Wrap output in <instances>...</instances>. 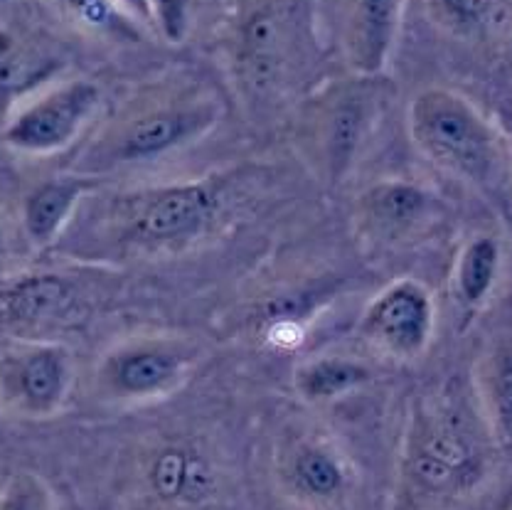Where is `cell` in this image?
Masks as SVG:
<instances>
[{"mask_svg": "<svg viewBox=\"0 0 512 510\" xmlns=\"http://www.w3.org/2000/svg\"><path fill=\"white\" fill-rule=\"evenodd\" d=\"M488 469L471 419L444 405H419L399 456L394 510H434L478 486Z\"/></svg>", "mask_w": 512, "mask_h": 510, "instance_id": "cell-1", "label": "cell"}, {"mask_svg": "<svg viewBox=\"0 0 512 510\" xmlns=\"http://www.w3.org/2000/svg\"><path fill=\"white\" fill-rule=\"evenodd\" d=\"M222 116L220 99L197 87L131 99L87 148L89 170L158 161L210 134Z\"/></svg>", "mask_w": 512, "mask_h": 510, "instance_id": "cell-2", "label": "cell"}, {"mask_svg": "<svg viewBox=\"0 0 512 510\" xmlns=\"http://www.w3.org/2000/svg\"><path fill=\"white\" fill-rule=\"evenodd\" d=\"M409 138L436 168L485 185L500 168V141L493 126L461 94L424 89L409 104Z\"/></svg>", "mask_w": 512, "mask_h": 510, "instance_id": "cell-3", "label": "cell"}, {"mask_svg": "<svg viewBox=\"0 0 512 510\" xmlns=\"http://www.w3.org/2000/svg\"><path fill=\"white\" fill-rule=\"evenodd\" d=\"M384 99L389 102L382 74H355L311 99L303 119V136L330 183H338L350 170L357 151L372 134Z\"/></svg>", "mask_w": 512, "mask_h": 510, "instance_id": "cell-4", "label": "cell"}, {"mask_svg": "<svg viewBox=\"0 0 512 510\" xmlns=\"http://www.w3.org/2000/svg\"><path fill=\"white\" fill-rule=\"evenodd\" d=\"M74 355L55 340H15L0 350V409L5 417L50 419L72 395Z\"/></svg>", "mask_w": 512, "mask_h": 510, "instance_id": "cell-5", "label": "cell"}, {"mask_svg": "<svg viewBox=\"0 0 512 510\" xmlns=\"http://www.w3.org/2000/svg\"><path fill=\"white\" fill-rule=\"evenodd\" d=\"M195 360V345L183 338H131L101 358L96 385L111 402L158 400L183 385Z\"/></svg>", "mask_w": 512, "mask_h": 510, "instance_id": "cell-6", "label": "cell"}, {"mask_svg": "<svg viewBox=\"0 0 512 510\" xmlns=\"http://www.w3.org/2000/svg\"><path fill=\"white\" fill-rule=\"evenodd\" d=\"M217 190L207 180L158 185L119 200L126 239L146 247H175L200 237L217 215Z\"/></svg>", "mask_w": 512, "mask_h": 510, "instance_id": "cell-7", "label": "cell"}, {"mask_svg": "<svg viewBox=\"0 0 512 510\" xmlns=\"http://www.w3.org/2000/svg\"><path fill=\"white\" fill-rule=\"evenodd\" d=\"M99 104L101 92L94 82H62L15 111L3 129V141L25 156L60 153L87 129Z\"/></svg>", "mask_w": 512, "mask_h": 510, "instance_id": "cell-8", "label": "cell"}, {"mask_svg": "<svg viewBox=\"0 0 512 510\" xmlns=\"http://www.w3.org/2000/svg\"><path fill=\"white\" fill-rule=\"evenodd\" d=\"M274 476L288 501L306 510L343 506L355 486V469L348 454L320 434L288 439L276 454Z\"/></svg>", "mask_w": 512, "mask_h": 510, "instance_id": "cell-9", "label": "cell"}, {"mask_svg": "<svg viewBox=\"0 0 512 510\" xmlns=\"http://www.w3.org/2000/svg\"><path fill=\"white\" fill-rule=\"evenodd\" d=\"M138 501L146 510H215L220 474L188 442H165L143 456L136 476Z\"/></svg>", "mask_w": 512, "mask_h": 510, "instance_id": "cell-10", "label": "cell"}, {"mask_svg": "<svg viewBox=\"0 0 512 510\" xmlns=\"http://www.w3.org/2000/svg\"><path fill=\"white\" fill-rule=\"evenodd\" d=\"M357 331L389 358H419L434 333V299L419 281H394L365 308Z\"/></svg>", "mask_w": 512, "mask_h": 510, "instance_id": "cell-11", "label": "cell"}, {"mask_svg": "<svg viewBox=\"0 0 512 510\" xmlns=\"http://www.w3.org/2000/svg\"><path fill=\"white\" fill-rule=\"evenodd\" d=\"M357 220L372 242L402 244L439 220V200L416 183L382 180L360 195Z\"/></svg>", "mask_w": 512, "mask_h": 510, "instance_id": "cell-12", "label": "cell"}, {"mask_svg": "<svg viewBox=\"0 0 512 510\" xmlns=\"http://www.w3.org/2000/svg\"><path fill=\"white\" fill-rule=\"evenodd\" d=\"M402 0H345L343 45L352 72L382 74L392 52Z\"/></svg>", "mask_w": 512, "mask_h": 510, "instance_id": "cell-13", "label": "cell"}, {"mask_svg": "<svg viewBox=\"0 0 512 510\" xmlns=\"http://www.w3.org/2000/svg\"><path fill=\"white\" fill-rule=\"evenodd\" d=\"M281 69V20L271 8L249 13L239 28L237 74L244 89L266 94L279 82Z\"/></svg>", "mask_w": 512, "mask_h": 510, "instance_id": "cell-14", "label": "cell"}, {"mask_svg": "<svg viewBox=\"0 0 512 510\" xmlns=\"http://www.w3.org/2000/svg\"><path fill=\"white\" fill-rule=\"evenodd\" d=\"M476 385L485 427L495 442L512 449V333H500L483 350Z\"/></svg>", "mask_w": 512, "mask_h": 510, "instance_id": "cell-15", "label": "cell"}, {"mask_svg": "<svg viewBox=\"0 0 512 510\" xmlns=\"http://www.w3.org/2000/svg\"><path fill=\"white\" fill-rule=\"evenodd\" d=\"M92 188V180L82 175L52 178L37 185L23 205V227L30 242L35 247H47L55 242Z\"/></svg>", "mask_w": 512, "mask_h": 510, "instance_id": "cell-16", "label": "cell"}, {"mask_svg": "<svg viewBox=\"0 0 512 510\" xmlns=\"http://www.w3.org/2000/svg\"><path fill=\"white\" fill-rule=\"evenodd\" d=\"M72 301V284L60 274H25L0 291V311L5 318L30 326L60 318Z\"/></svg>", "mask_w": 512, "mask_h": 510, "instance_id": "cell-17", "label": "cell"}, {"mask_svg": "<svg viewBox=\"0 0 512 510\" xmlns=\"http://www.w3.org/2000/svg\"><path fill=\"white\" fill-rule=\"evenodd\" d=\"M370 380L372 373L367 365L355 358H343V355H320V358L306 360L293 373V387L311 405L338 400Z\"/></svg>", "mask_w": 512, "mask_h": 510, "instance_id": "cell-18", "label": "cell"}, {"mask_svg": "<svg viewBox=\"0 0 512 510\" xmlns=\"http://www.w3.org/2000/svg\"><path fill=\"white\" fill-rule=\"evenodd\" d=\"M57 60L0 30V102H10L55 74Z\"/></svg>", "mask_w": 512, "mask_h": 510, "instance_id": "cell-19", "label": "cell"}, {"mask_svg": "<svg viewBox=\"0 0 512 510\" xmlns=\"http://www.w3.org/2000/svg\"><path fill=\"white\" fill-rule=\"evenodd\" d=\"M500 269V244L493 237H473L456 264V294L463 306L476 308L493 291Z\"/></svg>", "mask_w": 512, "mask_h": 510, "instance_id": "cell-20", "label": "cell"}, {"mask_svg": "<svg viewBox=\"0 0 512 510\" xmlns=\"http://www.w3.org/2000/svg\"><path fill=\"white\" fill-rule=\"evenodd\" d=\"M0 510H55V496L40 476L20 471L0 491Z\"/></svg>", "mask_w": 512, "mask_h": 510, "instance_id": "cell-21", "label": "cell"}, {"mask_svg": "<svg viewBox=\"0 0 512 510\" xmlns=\"http://www.w3.org/2000/svg\"><path fill=\"white\" fill-rule=\"evenodd\" d=\"M62 3L89 30H101V33L111 35L133 33L124 20H121L114 0H62Z\"/></svg>", "mask_w": 512, "mask_h": 510, "instance_id": "cell-22", "label": "cell"}, {"mask_svg": "<svg viewBox=\"0 0 512 510\" xmlns=\"http://www.w3.org/2000/svg\"><path fill=\"white\" fill-rule=\"evenodd\" d=\"M148 5H151V18L158 25L160 35L180 45L190 33L195 0H148Z\"/></svg>", "mask_w": 512, "mask_h": 510, "instance_id": "cell-23", "label": "cell"}, {"mask_svg": "<svg viewBox=\"0 0 512 510\" xmlns=\"http://www.w3.org/2000/svg\"><path fill=\"white\" fill-rule=\"evenodd\" d=\"M441 18L451 30L473 33L488 23L490 0H436Z\"/></svg>", "mask_w": 512, "mask_h": 510, "instance_id": "cell-24", "label": "cell"}, {"mask_svg": "<svg viewBox=\"0 0 512 510\" xmlns=\"http://www.w3.org/2000/svg\"><path fill=\"white\" fill-rule=\"evenodd\" d=\"M121 3L126 5L128 10H131L136 18L141 20H153L151 18V5H148V0H121Z\"/></svg>", "mask_w": 512, "mask_h": 510, "instance_id": "cell-25", "label": "cell"}, {"mask_svg": "<svg viewBox=\"0 0 512 510\" xmlns=\"http://www.w3.org/2000/svg\"><path fill=\"white\" fill-rule=\"evenodd\" d=\"M3 419H5V414H3V409H0V444H3V439H5V424H3Z\"/></svg>", "mask_w": 512, "mask_h": 510, "instance_id": "cell-26", "label": "cell"}, {"mask_svg": "<svg viewBox=\"0 0 512 510\" xmlns=\"http://www.w3.org/2000/svg\"><path fill=\"white\" fill-rule=\"evenodd\" d=\"M5 247V235H3V227H0V252H3Z\"/></svg>", "mask_w": 512, "mask_h": 510, "instance_id": "cell-27", "label": "cell"}, {"mask_svg": "<svg viewBox=\"0 0 512 510\" xmlns=\"http://www.w3.org/2000/svg\"><path fill=\"white\" fill-rule=\"evenodd\" d=\"M510 50H512V40H510Z\"/></svg>", "mask_w": 512, "mask_h": 510, "instance_id": "cell-28", "label": "cell"}]
</instances>
